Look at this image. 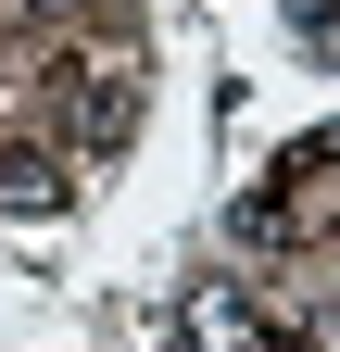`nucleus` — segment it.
Wrapping results in <instances>:
<instances>
[{
  "label": "nucleus",
  "instance_id": "obj_1",
  "mask_svg": "<svg viewBox=\"0 0 340 352\" xmlns=\"http://www.w3.org/2000/svg\"><path fill=\"white\" fill-rule=\"evenodd\" d=\"M177 327H189V352H265V327H252V302H240V289H202Z\"/></svg>",
  "mask_w": 340,
  "mask_h": 352
},
{
  "label": "nucleus",
  "instance_id": "obj_2",
  "mask_svg": "<svg viewBox=\"0 0 340 352\" xmlns=\"http://www.w3.org/2000/svg\"><path fill=\"white\" fill-rule=\"evenodd\" d=\"M0 201H13V214H51V201H63L51 151H13V139H0Z\"/></svg>",
  "mask_w": 340,
  "mask_h": 352
},
{
  "label": "nucleus",
  "instance_id": "obj_3",
  "mask_svg": "<svg viewBox=\"0 0 340 352\" xmlns=\"http://www.w3.org/2000/svg\"><path fill=\"white\" fill-rule=\"evenodd\" d=\"M126 113H139V101H126V76H89V88H76V139H89V151L126 139Z\"/></svg>",
  "mask_w": 340,
  "mask_h": 352
},
{
  "label": "nucleus",
  "instance_id": "obj_4",
  "mask_svg": "<svg viewBox=\"0 0 340 352\" xmlns=\"http://www.w3.org/2000/svg\"><path fill=\"white\" fill-rule=\"evenodd\" d=\"M25 13H89V0H25Z\"/></svg>",
  "mask_w": 340,
  "mask_h": 352
}]
</instances>
